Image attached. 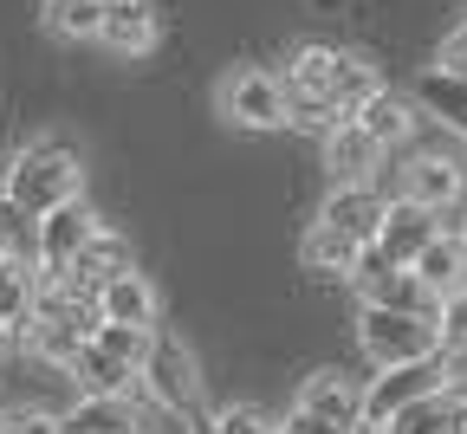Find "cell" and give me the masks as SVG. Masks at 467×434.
<instances>
[{
	"mask_svg": "<svg viewBox=\"0 0 467 434\" xmlns=\"http://www.w3.org/2000/svg\"><path fill=\"white\" fill-rule=\"evenodd\" d=\"M78 189H85V162L66 137H39L0 169V202L14 214H26V221L52 214L58 202H78Z\"/></svg>",
	"mask_w": 467,
	"mask_h": 434,
	"instance_id": "cell-1",
	"label": "cell"
},
{
	"mask_svg": "<svg viewBox=\"0 0 467 434\" xmlns=\"http://www.w3.org/2000/svg\"><path fill=\"white\" fill-rule=\"evenodd\" d=\"M143 396L162 402V408H195L202 402V369H195V350L182 337H156L150 356H143Z\"/></svg>",
	"mask_w": 467,
	"mask_h": 434,
	"instance_id": "cell-5",
	"label": "cell"
},
{
	"mask_svg": "<svg viewBox=\"0 0 467 434\" xmlns=\"http://www.w3.org/2000/svg\"><path fill=\"white\" fill-rule=\"evenodd\" d=\"M14 350V325H0V356H7Z\"/></svg>",
	"mask_w": 467,
	"mask_h": 434,
	"instance_id": "cell-32",
	"label": "cell"
},
{
	"mask_svg": "<svg viewBox=\"0 0 467 434\" xmlns=\"http://www.w3.org/2000/svg\"><path fill=\"white\" fill-rule=\"evenodd\" d=\"M104 7H110V0H104Z\"/></svg>",
	"mask_w": 467,
	"mask_h": 434,
	"instance_id": "cell-34",
	"label": "cell"
},
{
	"mask_svg": "<svg viewBox=\"0 0 467 434\" xmlns=\"http://www.w3.org/2000/svg\"><path fill=\"white\" fill-rule=\"evenodd\" d=\"M318 221L337 227V233H350L358 246H370L377 227H383V195L370 189V181H337V189L325 195V208H318Z\"/></svg>",
	"mask_w": 467,
	"mask_h": 434,
	"instance_id": "cell-9",
	"label": "cell"
},
{
	"mask_svg": "<svg viewBox=\"0 0 467 434\" xmlns=\"http://www.w3.org/2000/svg\"><path fill=\"white\" fill-rule=\"evenodd\" d=\"M416 273H422L435 292L461 285V279H467V246H461V233H435L422 253H416Z\"/></svg>",
	"mask_w": 467,
	"mask_h": 434,
	"instance_id": "cell-23",
	"label": "cell"
},
{
	"mask_svg": "<svg viewBox=\"0 0 467 434\" xmlns=\"http://www.w3.org/2000/svg\"><path fill=\"white\" fill-rule=\"evenodd\" d=\"M461 246H467V227H461Z\"/></svg>",
	"mask_w": 467,
	"mask_h": 434,
	"instance_id": "cell-33",
	"label": "cell"
},
{
	"mask_svg": "<svg viewBox=\"0 0 467 434\" xmlns=\"http://www.w3.org/2000/svg\"><path fill=\"white\" fill-rule=\"evenodd\" d=\"M299 408L318 415V421H331L337 434H358L364 428V389L350 383L344 369H318V377H306L299 383Z\"/></svg>",
	"mask_w": 467,
	"mask_h": 434,
	"instance_id": "cell-7",
	"label": "cell"
},
{
	"mask_svg": "<svg viewBox=\"0 0 467 434\" xmlns=\"http://www.w3.org/2000/svg\"><path fill=\"white\" fill-rule=\"evenodd\" d=\"M279 428H285V434H337L331 421H318V415H306V408H292V415H285Z\"/></svg>",
	"mask_w": 467,
	"mask_h": 434,
	"instance_id": "cell-30",
	"label": "cell"
},
{
	"mask_svg": "<svg viewBox=\"0 0 467 434\" xmlns=\"http://www.w3.org/2000/svg\"><path fill=\"white\" fill-rule=\"evenodd\" d=\"M448 356V350H441ZM441 356H416V363H383V377H370V389H364V421H389L396 408H409V402H422L429 389H441L448 383V369H441Z\"/></svg>",
	"mask_w": 467,
	"mask_h": 434,
	"instance_id": "cell-4",
	"label": "cell"
},
{
	"mask_svg": "<svg viewBox=\"0 0 467 434\" xmlns=\"http://www.w3.org/2000/svg\"><path fill=\"white\" fill-rule=\"evenodd\" d=\"M416 104H422L429 117H441L448 130H461V137H467V78H454V72L429 66V72H422V85H416Z\"/></svg>",
	"mask_w": 467,
	"mask_h": 434,
	"instance_id": "cell-18",
	"label": "cell"
},
{
	"mask_svg": "<svg viewBox=\"0 0 467 434\" xmlns=\"http://www.w3.org/2000/svg\"><path fill=\"white\" fill-rule=\"evenodd\" d=\"M402 195H416L422 208H454L461 202V162L454 156H416L402 169Z\"/></svg>",
	"mask_w": 467,
	"mask_h": 434,
	"instance_id": "cell-14",
	"label": "cell"
},
{
	"mask_svg": "<svg viewBox=\"0 0 467 434\" xmlns=\"http://www.w3.org/2000/svg\"><path fill=\"white\" fill-rule=\"evenodd\" d=\"M383 434H461V428H454V396H448V383L429 389L422 402L396 408V415L383 421Z\"/></svg>",
	"mask_w": 467,
	"mask_h": 434,
	"instance_id": "cell-19",
	"label": "cell"
},
{
	"mask_svg": "<svg viewBox=\"0 0 467 434\" xmlns=\"http://www.w3.org/2000/svg\"><path fill=\"white\" fill-rule=\"evenodd\" d=\"M377 91H383L377 66H370L364 52H344V58H337V78H331V104H337V117H350V110H358L364 98H377Z\"/></svg>",
	"mask_w": 467,
	"mask_h": 434,
	"instance_id": "cell-22",
	"label": "cell"
},
{
	"mask_svg": "<svg viewBox=\"0 0 467 434\" xmlns=\"http://www.w3.org/2000/svg\"><path fill=\"white\" fill-rule=\"evenodd\" d=\"M91 344H104L110 356H124L130 369H143V356L156 344V325H110V318H98L91 325Z\"/></svg>",
	"mask_w": 467,
	"mask_h": 434,
	"instance_id": "cell-25",
	"label": "cell"
},
{
	"mask_svg": "<svg viewBox=\"0 0 467 434\" xmlns=\"http://www.w3.org/2000/svg\"><path fill=\"white\" fill-rule=\"evenodd\" d=\"M358 253H364V246L350 233H337V227H325V221H312L306 240H299L306 273H325V279H350V273H358Z\"/></svg>",
	"mask_w": 467,
	"mask_h": 434,
	"instance_id": "cell-16",
	"label": "cell"
},
{
	"mask_svg": "<svg viewBox=\"0 0 467 434\" xmlns=\"http://www.w3.org/2000/svg\"><path fill=\"white\" fill-rule=\"evenodd\" d=\"M98 46L124 52V58H143V52L156 46V14H150V0H110V7H104V26H98Z\"/></svg>",
	"mask_w": 467,
	"mask_h": 434,
	"instance_id": "cell-12",
	"label": "cell"
},
{
	"mask_svg": "<svg viewBox=\"0 0 467 434\" xmlns=\"http://www.w3.org/2000/svg\"><path fill=\"white\" fill-rule=\"evenodd\" d=\"M72 369V377H78V389L85 396H130V389H143V369H130L124 356H110L104 344H78V356L66 363Z\"/></svg>",
	"mask_w": 467,
	"mask_h": 434,
	"instance_id": "cell-11",
	"label": "cell"
},
{
	"mask_svg": "<svg viewBox=\"0 0 467 434\" xmlns=\"http://www.w3.org/2000/svg\"><path fill=\"white\" fill-rule=\"evenodd\" d=\"M221 117L234 130H285L292 123V104H285V78L279 72H260V66H234L214 91Z\"/></svg>",
	"mask_w": 467,
	"mask_h": 434,
	"instance_id": "cell-3",
	"label": "cell"
},
{
	"mask_svg": "<svg viewBox=\"0 0 467 434\" xmlns=\"http://www.w3.org/2000/svg\"><path fill=\"white\" fill-rule=\"evenodd\" d=\"M279 434H285V428H279Z\"/></svg>",
	"mask_w": 467,
	"mask_h": 434,
	"instance_id": "cell-35",
	"label": "cell"
},
{
	"mask_svg": "<svg viewBox=\"0 0 467 434\" xmlns=\"http://www.w3.org/2000/svg\"><path fill=\"white\" fill-rule=\"evenodd\" d=\"M441 233V221H435V208H422L416 195H396V202H383V227H377V253H389L396 266H416V253Z\"/></svg>",
	"mask_w": 467,
	"mask_h": 434,
	"instance_id": "cell-6",
	"label": "cell"
},
{
	"mask_svg": "<svg viewBox=\"0 0 467 434\" xmlns=\"http://www.w3.org/2000/svg\"><path fill=\"white\" fill-rule=\"evenodd\" d=\"M39 20H46L52 39L85 46V39H98V26H104V0H46Z\"/></svg>",
	"mask_w": 467,
	"mask_h": 434,
	"instance_id": "cell-20",
	"label": "cell"
},
{
	"mask_svg": "<svg viewBox=\"0 0 467 434\" xmlns=\"http://www.w3.org/2000/svg\"><path fill=\"white\" fill-rule=\"evenodd\" d=\"M435 66H441V72H454V78H467V26H454V33L441 39V52H435Z\"/></svg>",
	"mask_w": 467,
	"mask_h": 434,
	"instance_id": "cell-28",
	"label": "cell"
},
{
	"mask_svg": "<svg viewBox=\"0 0 467 434\" xmlns=\"http://www.w3.org/2000/svg\"><path fill=\"white\" fill-rule=\"evenodd\" d=\"M98 318H110V325H156V285L137 266L104 279L98 285Z\"/></svg>",
	"mask_w": 467,
	"mask_h": 434,
	"instance_id": "cell-13",
	"label": "cell"
},
{
	"mask_svg": "<svg viewBox=\"0 0 467 434\" xmlns=\"http://www.w3.org/2000/svg\"><path fill=\"white\" fill-rule=\"evenodd\" d=\"M448 396H454V428L467 434V389H454V383H448Z\"/></svg>",
	"mask_w": 467,
	"mask_h": 434,
	"instance_id": "cell-31",
	"label": "cell"
},
{
	"mask_svg": "<svg viewBox=\"0 0 467 434\" xmlns=\"http://www.w3.org/2000/svg\"><path fill=\"white\" fill-rule=\"evenodd\" d=\"M0 434H66V428H58V415H7V428H0Z\"/></svg>",
	"mask_w": 467,
	"mask_h": 434,
	"instance_id": "cell-29",
	"label": "cell"
},
{
	"mask_svg": "<svg viewBox=\"0 0 467 434\" xmlns=\"http://www.w3.org/2000/svg\"><path fill=\"white\" fill-rule=\"evenodd\" d=\"M358 344L364 356L383 363H416V356H441V325L435 312H396V305H364L358 312Z\"/></svg>",
	"mask_w": 467,
	"mask_h": 434,
	"instance_id": "cell-2",
	"label": "cell"
},
{
	"mask_svg": "<svg viewBox=\"0 0 467 434\" xmlns=\"http://www.w3.org/2000/svg\"><path fill=\"white\" fill-rule=\"evenodd\" d=\"M58 428H66V434H137L124 396H85L72 415H58Z\"/></svg>",
	"mask_w": 467,
	"mask_h": 434,
	"instance_id": "cell-21",
	"label": "cell"
},
{
	"mask_svg": "<svg viewBox=\"0 0 467 434\" xmlns=\"http://www.w3.org/2000/svg\"><path fill=\"white\" fill-rule=\"evenodd\" d=\"M33 292H39V279H33V266L26 260H14V253H0V325H26V312H33Z\"/></svg>",
	"mask_w": 467,
	"mask_h": 434,
	"instance_id": "cell-24",
	"label": "cell"
},
{
	"mask_svg": "<svg viewBox=\"0 0 467 434\" xmlns=\"http://www.w3.org/2000/svg\"><path fill=\"white\" fill-rule=\"evenodd\" d=\"M214 434H279V421L266 408H254V402H227L214 415Z\"/></svg>",
	"mask_w": 467,
	"mask_h": 434,
	"instance_id": "cell-27",
	"label": "cell"
},
{
	"mask_svg": "<svg viewBox=\"0 0 467 434\" xmlns=\"http://www.w3.org/2000/svg\"><path fill=\"white\" fill-rule=\"evenodd\" d=\"M377 162H383V143L364 130L358 117H337L331 130H325V169H331L337 181H370Z\"/></svg>",
	"mask_w": 467,
	"mask_h": 434,
	"instance_id": "cell-10",
	"label": "cell"
},
{
	"mask_svg": "<svg viewBox=\"0 0 467 434\" xmlns=\"http://www.w3.org/2000/svg\"><path fill=\"white\" fill-rule=\"evenodd\" d=\"M350 117H358L364 123V130L389 150V143H402L409 130H416V98H396V91H377V98H364L358 110H350Z\"/></svg>",
	"mask_w": 467,
	"mask_h": 434,
	"instance_id": "cell-17",
	"label": "cell"
},
{
	"mask_svg": "<svg viewBox=\"0 0 467 434\" xmlns=\"http://www.w3.org/2000/svg\"><path fill=\"white\" fill-rule=\"evenodd\" d=\"M117 273H130V240H124V233H110V227H98V233L78 246V260L66 266V279H78L85 292H98V285L117 279Z\"/></svg>",
	"mask_w": 467,
	"mask_h": 434,
	"instance_id": "cell-15",
	"label": "cell"
},
{
	"mask_svg": "<svg viewBox=\"0 0 467 434\" xmlns=\"http://www.w3.org/2000/svg\"><path fill=\"white\" fill-rule=\"evenodd\" d=\"M435 325H441V350H467V279L441 292V305H435Z\"/></svg>",
	"mask_w": 467,
	"mask_h": 434,
	"instance_id": "cell-26",
	"label": "cell"
},
{
	"mask_svg": "<svg viewBox=\"0 0 467 434\" xmlns=\"http://www.w3.org/2000/svg\"><path fill=\"white\" fill-rule=\"evenodd\" d=\"M104 221L85 208V202H58L52 214H39V266L46 273H66L72 260H78V246L98 233Z\"/></svg>",
	"mask_w": 467,
	"mask_h": 434,
	"instance_id": "cell-8",
	"label": "cell"
}]
</instances>
